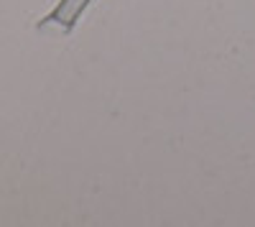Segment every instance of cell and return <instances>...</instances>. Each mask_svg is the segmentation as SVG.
<instances>
[{"label":"cell","instance_id":"1","mask_svg":"<svg viewBox=\"0 0 255 227\" xmlns=\"http://www.w3.org/2000/svg\"><path fill=\"white\" fill-rule=\"evenodd\" d=\"M90 0H64V3L56 8V13H54V18L59 20V23H72V20L79 15V10L87 5Z\"/></svg>","mask_w":255,"mask_h":227}]
</instances>
